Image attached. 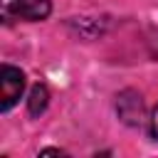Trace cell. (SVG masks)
<instances>
[{"instance_id":"obj_1","label":"cell","mask_w":158,"mask_h":158,"mask_svg":"<svg viewBox=\"0 0 158 158\" xmlns=\"http://www.w3.org/2000/svg\"><path fill=\"white\" fill-rule=\"evenodd\" d=\"M52 12L49 0H2V20H25V22H40L47 20Z\"/></svg>"},{"instance_id":"obj_2","label":"cell","mask_w":158,"mask_h":158,"mask_svg":"<svg viewBox=\"0 0 158 158\" xmlns=\"http://www.w3.org/2000/svg\"><path fill=\"white\" fill-rule=\"evenodd\" d=\"M22 89H25V74L12 64H2L0 67V111H10L22 96Z\"/></svg>"},{"instance_id":"obj_3","label":"cell","mask_w":158,"mask_h":158,"mask_svg":"<svg viewBox=\"0 0 158 158\" xmlns=\"http://www.w3.org/2000/svg\"><path fill=\"white\" fill-rule=\"evenodd\" d=\"M116 111L121 116L123 123L128 126H141L143 123V101L136 91H123L118 94V101H116Z\"/></svg>"},{"instance_id":"obj_4","label":"cell","mask_w":158,"mask_h":158,"mask_svg":"<svg viewBox=\"0 0 158 158\" xmlns=\"http://www.w3.org/2000/svg\"><path fill=\"white\" fill-rule=\"evenodd\" d=\"M47 104H49V89L42 84V81H37L32 89H30V99H27V111L32 114V116H40L44 109H47Z\"/></svg>"},{"instance_id":"obj_5","label":"cell","mask_w":158,"mask_h":158,"mask_svg":"<svg viewBox=\"0 0 158 158\" xmlns=\"http://www.w3.org/2000/svg\"><path fill=\"white\" fill-rule=\"evenodd\" d=\"M148 126H151V136L158 138V106L151 111V118H148Z\"/></svg>"},{"instance_id":"obj_6","label":"cell","mask_w":158,"mask_h":158,"mask_svg":"<svg viewBox=\"0 0 158 158\" xmlns=\"http://www.w3.org/2000/svg\"><path fill=\"white\" fill-rule=\"evenodd\" d=\"M52 153H54V156H62L64 151H59V148H44V151H42V156H52Z\"/></svg>"}]
</instances>
